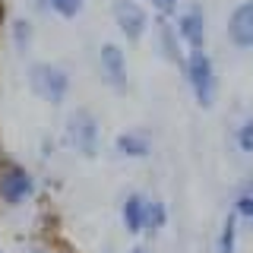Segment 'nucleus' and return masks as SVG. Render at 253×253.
<instances>
[{"instance_id": "5", "label": "nucleus", "mask_w": 253, "mask_h": 253, "mask_svg": "<svg viewBox=\"0 0 253 253\" xmlns=\"http://www.w3.org/2000/svg\"><path fill=\"white\" fill-rule=\"evenodd\" d=\"M111 19H114L117 32L126 38V44H139L146 38L149 26H152L149 6L142 0H114L111 3Z\"/></svg>"}, {"instance_id": "2", "label": "nucleus", "mask_w": 253, "mask_h": 253, "mask_svg": "<svg viewBox=\"0 0 253 253\" xmlns=\"http://www.w3.org/2000/svg\"><path fill=\"white\" fill-rule=\"evenodd\" d=\"M29 89L35 98H42L44 105H63L70 98V89H73V79L70 73L54 60H35L29 67Z\"/></svg>"}, {"instance_id": "25", "label": "nucleus", "mask_w": 253, "mask_h": 253, "mask_svg": "<svg viewBox=\"0 0 253 253\" xmlns=\"http://www.w3.org/2000/svg\"><path fill=\"white\" fill-rule=\"evenodd\" d=\"M0 253H3V250H0Z\"/></svg>"}, {"instance_id": "23", "label": "nucleus", "mask_w": 253, "mask_h": 253, "mask_svg": "<svg viewBox=\"0 0 253 253\" xmlns=\"http://www.w3.org/2000/svg\"><path fill=\"white\" fill-rule=\"evenodd\" d=\"M247 225H250V228H253V218H250V221H247Z\"/></svg>"}, {"instance_id": "13", "label": "nucleus", "mask_w": 253, "mask_h": 253, "mask_svg": "<svg viewBox=\"0 0 253 253\" xmlns=\"http://www.w3.org/2000/svg\"><path fill=\"white\" fill-rule=\"evenodd\" d=\"M171 221V209L165 200H149L146 203V234H158L165 231Z\"/></svg>"}, {"instance_id": "21", "label": "nucleus", "mask_w": 253, "mask_h": 253, "mask_svg": "<svg viewBox=\"0 0 253 253\" xmlns=\"http://www.w3.org/2000/svg\"><path fill=\"white\" fill-rule=\"evenodd\" d=\"M98 253H117V247H111V244H108V247H101Z\"/></svg>"}, {"instance_id": "1", "label": "nucleus", "mask_w": 253, "mask_h": 253, "mask_svg": "<svg viewBox=\"0 0 253 253\" xmlns=\"http://www.w3.org/2000/svg\"><path fill=\"white\" fill-rule=\"evenodd\" d=\"M184 76H187V85H190L193 101L203 111L218 101V70H215V60H212V54L206 51V47L203 51H190L187 54Z\"/></svg>"}, {"instance_id": "19", "label": "nucleus", "mask_w": 253, "mask_h": 253, "mask_svg": "<svg viewBox=\"0 0 253 253\" xmlns=\"http://www.w3.org/2000/svg\"><path fill=\"white\" fill-rule=\"evenodd\" d=\"M142 3L146 6H152V13L155 16H168V19H174V16H177L180 10V0H142Z\"/></svg>"}, {"instance_id": "12", "label": "nucleus", "mask_w": 253, "mask_h": 253, "mask_svg": "<svg viewBox=\"0 0 253 253\" xmlns=\"http://www.w3.org/2000/svg\"><path fill=\"white\" fill-rule=\"evenodd\" d=\"M10 42L16 47V54H26L32 51V44H35V26H32V19H26V16H16V19L10 22Z\"/></svg>"}, {"instance_id": "3", "label": "nucleus", "mask_w": 253, "mask_h": 253, "mask_svg": "<svg viewBox=\"0 0 253 253\" xmlns=\"http://www.w3.org/2000/svg\"><path fill=\"white\" fill-rule=\"evenodd\" d=\"M63 139L79 158H98L101 152V124L89 108H73L63 121Z\"/></svg>"}, {"instance_id": "22", "label": "nucleus", "mask_w": 253, "mask_h": 253, "mask_svg": "<svg viewBox=\"0 0 253 253\" xmlns=\"http://www.w3.org/2000/svg\"><path fill=\"white\" fill-rule=\"evenodd\" d=\"M0 22H3V0H0Z\"/></svg>"}, {"instance_id": "16", "label": "nucleus", "mask_w": 253, "mask_h": 253, "mask_svg": "<svg viewBox=\"0 0 253 253\" xmlns=\"http://www.w3.org/2000/svg\"><path fill=\"white\" fill-rule=\"evenodd\" d=\"M19 253H79V250L70 247L67 241H60V237H42V241L26 244Z\"/></svg>"}, {"instance_id": "8", "label": "nucleus", "mask_w": 253, "mask_h": 253, "mask_svg": "<svg viewBox=\"0 0 253 253\" xmlns=\"http://www.w3.org/2000/svg\"><path fill=\"white\" fill-rule=\"evenodd\" d=\"M155 51H158V57H162L165 63L184 70L190 51H187V44L180 42L174 19H168V16H155Z\"/></svg>"}, {"instance_id": "7", "label": "nucleus", "mask_w": 253, "mask_h": 253, "mask_svg": "<svg viewBox=\"0 0 253 253\" xmlns=\"http://www.w3.org/2000/svg\"><path fill=\"white\" fill-rule=\"evenodd\" d=\"M174 26H177L180 42L187 44V51H203L206 38H209V19H206V10L200 3L184 6L177 16H174Z\"/></svg>"}, {"instance_id": "18", "label": "nucleus", "mask_w": 253, "mask_h": 253, "mask_svg": "<svg viewBox=\"0 0 253 253\" xmlns=\"http://www.w3.org/2000/svg\"><path fill=\"white\" fill-rule=\"evenodd\" d=\"M231 212L241 221H250L253 218V184H244L241 190H237L234 203H231Z\"/></svg>"}, {"instance_id": "24", "label": "nucleus", "mask_w": 253, "mask_h": 253, "mask_svg": "<svg viewBox=\"0 0 253 253\" xmlns=\"http://www.w3.org/2000/svg\"><path fill=\"white\" fill-rule=\"evenodd\" d=\"M247 184H253V177H250V180H247Z\"/></svg>"}, {"instance_id": "10", "label": "nucleus", "mask_w": 253, "mask_h": 253, "mask_svg": "<svg viewBox=\"0 0 253 253\" xmlns=\"http://www.w3.org/2000/svg\"><path fill=\"white\" fill-rule=\"evenodd\" d=\"M146 203H149V196H142V193H126L121 200V225L130 237L146 234Z\"/></svg>"}, {"instance_id": "6", "label": "nucleus", "mask_w": 253, "mask_h": 253, "mask_svg": "<svg viewBox=\"0 0 253 253\" xmlns=\"http://www.w3.org/2000/svg\"><path fill=\"white\" fill-rule=\"evenodd\" d=\"M98 73L101 79L114 89L117 95H124L130 89V73H126V51L117 42H105L98 47Z\"/></svg>"}, {"instance_id": "20", "label": "nucleus", "mask_w": 253, "mask_h": 253, "mask_svg": "<svg viewBox=\"0 0 253 253\" xmlns=\"http://www.w3.org/2000/svg\"><path fill=\"white\" fill-rule=\"evenodd\" d=\"M126 253H152V250H149V247H146V244H133V247H130V250H126Z\"/></svg>"}, {"instance_id": "9", "label": "nucleus", "mask_w": 253, "mask_h": 253, "mask_svg": "<svg viewBox=\"0 0 253 253\" xmlns=\"http://www.w3.org/2000/svg\"><path fill=\"white\" fill-rule=\"evenodd\" d=\"M225 38L234 51L253 54V0H241L231 10L225 26Z\"/></svg>"}, {"instance_id": "11", "label": "nucleus", "mask_w": 253, "mask_h": 253, "mask_svg": "<svg viewBox=\"0 0 253 253\" xmlns=\"http://www.w3.org/2000/svg\"><path fill=\"white\" fill-rule=\"evenodd\" d=\"M114 152L117 158H130V162H142L152 155V139L142 130H121L114 136Z\"/></svg>"}, {"instance_id": "15", "label": "nucleus", "mask_w": 253, "mask_h": 253, "mask_svg": "<svg viewBox=\"0 0 253 253\" xmlns=\"http://www.w3.org/2000/svg\"><path fill=\"white\" fill-rule=\"evenodd\" d=\"M47 13L60 16V19H76L79 13L85 10V0H38Z\"/></svg>"}, {"instance_id": "14", "label": "nucleus", "mask_w": 253, "mask_h": 253, "mask_svg": "<svg viewBox=\"0 0 253 253\" xmlns=\"http://www.w3.org/2000/svg\"><path fill=\"white\" fill-rule=\"evenodd\" d=\"M237 225H241V218L228 209L225 221H221V231H218V253H237Z\"/></svg>"}, {"instance_id": "4", "label": "nucleus", "mask_w": 253, "mask_h": 253, "mask_svg": "<svg viewBox=\"0 0 253 253\" xmlns=\"http://www.w3.org/2000/svg\"><path fill=\"white\" fill-rule=\"evenodd\" d=\"M35 196H38L35 171L26 168L22 162H13V158H0V206L19 209Z\"/></svg>"}, {"instance_id": "17", "label": "nucleus", "mask_w": 253, "mask_h": 253, "mask_svg": "<svg viewBox=\"0 0 253 253\" xmlns=\"http://www.w3.org/2000/svg\"><path fill=\"white\" fill-rule=\"evenodd\" d=\"M234 146L241 155H250L253 158V114H247L241 124L234 126Z\"/></svg>"}]
</instances>
